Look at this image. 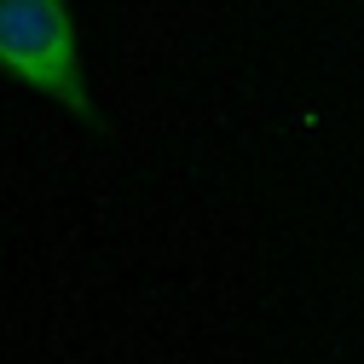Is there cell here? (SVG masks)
Instances as JSON below:
<instances>
[{"label": "cell", "mask_w": 364, "mask_h": 364, "mask_svg": "<svg viewBox=\"0 0 364 364\" xmlns=\"http://www.w3.org/2000/svg\"><path fill=\"white\" fill-rule=\"evenodd\" d=\"M0 75L70 110L87 127H105L70 0H0Z\"/></svg>", "instance_id": "6da1fadb"}]
</instances>
